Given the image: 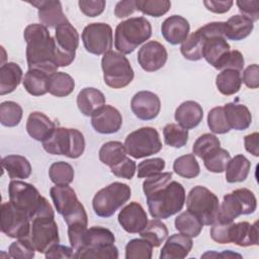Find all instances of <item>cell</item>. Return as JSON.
<instances>
[{
	"label": "cell",
	"mask_w": 259,
	"mask_h": 259,
	"mask_svg": "<svg viewBox=\"0 0 259 259\" xmlns=\"http://www.w3.org/2000/svg\"><path fill=\"white\" fill-rule=\"evenodd\" d=\"M23 37L26 41V61L28 69H35L53 75L58 72L56 61V41L48 27L32 23L25 27Z\"/></svg>",
	"instance_id": "1"
},
{
	"label": "cell",
	"mask_w": 259,
	"mask_h": 259,
	"mask_svg": "<svg viewBox=\"0 0 259 259\" xmlns=\"http://www.w3.org/2000/svg\"><path fill=\"white\" fill-rule=\"evenodd\" d=\"M147 197L149 212L153 219H168L178 213L185 203V189L178 181L152 191Z\"/></svg>",
	"instance_id": "2"
},
{
	"label": "cell",
	"mask_w": 259,
	"mask_h": 259,
	"mask_svg": "<svg viewBox=\"0 0 259 259\" xmlns=\"http://www.w3.org/2000/svg\"><path fill=\"white\" fill-rule=\"evenodd\" d=\"M9 201L17 208L27 213L30 221L41 215H54L55 212L47 200L41 196L38 190L30 183L11 180L8 186Z\"/></svg>",
	"instance_id": "3"
},
{
	"label": "cell",
	"mask_w": 259,
	"mask_h": 259,
	"mask_svg": "<svg viewBox=\"0 0 259 259\" xmlns=\"http://www.w3.org/2000/svg\"><path fill=\"white\" fill-rule=\"evenodd\" d=\"M152 35V25L143 16L131 17L119 22L115 28L114 47L122 55L132 54Z\"/></svg>",
	"instance_id": "4"
},
{
	"label": "cell",
	"mask_w": 259,
	"mask_h": 259,
	"mask_svg": "<svg viewBox=\"0 0 259 259\" xmlns=\"http://www.w3.org/2000/svg\"><path fill=\"white\" fill-rule=\"evenodd\" d=\"M42 148L52 155H63L77 159L84 153L85 139L83 134L76 128L58 126L42 142Z\"/></svg>",
	"instance_id": "5"
},
{
	"label": "cell",
	"mask_w": 259,
	"mask_h": 259,
	"mask_svg": "<svg viewBox=\"0 0 259 259\" xmlns=\"http://www.w3.org/2000/svg\"><path fill=\"white\" fill-rule=\"evenodd\" d=\"M104 83L110 88L119 89L132 83L135 77L130 61L122 54L108 51L101 59Z\"/></svg>",
	"instance_id": "6"
},
{
	"label": "cell",
	"mask_w": 259,
	"mask_h": 259,
	"mask_svg": "<svg viewBox=\"0 0 259 259\" xmlns=\"http://www.w3.org/2000/svg\"><path fill=\"white\" fill-rule=\"evenodd\" d=\"M132 196L131 187L121 182H113L98 190L92 200L94 212L100 218H109Z\"/></svg>",
	"instance_id": "7"
},
{
	"label": "cell",
	"mask_w": 259,
	"mask_h": 259,
	"mask_svg": "<svg viewBox=\"0 0 259 259\" xmlns=\"http://www.w3.org/2000/svg\"><path fill=\"white\" fill-rule=\"evenodd\" d=\"M187 210L192 212L202 225L211 226L220 211L219 197L204 186H194L186 198Z\"/></svg>",
	"instance_id": "8"
},
{
	"label": "cell",
	"mask_w": 259,
	"mask_h": 259,
	"mask_svg": "<svg viewBox=\"0 0 259 259\" xmlns=\"http://www.w3.org/2000/svg\"><path fill=\"white\" fill-rule=\"evenodd\" d=\"M257 208L255 194L248 188H239L224 196L218 220L232 223L242 214H251Z\"/></svg>",
	"instance_id": "9"
},
{
	"label": "cell",
	"mask_w": 259,
	"mask_h": 259,
	"mask_svg": "<svg viewBox=\"0 0 259 259\" xmlns=\"http://www.w3.org/2000/svg\"><path fill=\"white\" fill-rule=\"evenodd\" d=\"M124 147L131 157L142 159L159 153L162 149V142L156 128L144 126L126 136Z\"/></svg>",
	"instance_id": "10"
},
{
	"label": "cell",
	"mask_w": 259,
	"mask_h": 259,
	"mask_svg": "<svg viewBox=\"0 0 259 259\" xmlns=\"http://www.w3.org/2000/svg\"><path fill=\"white\" fill-rule=\"evenodd\" d=\"M55 29L56 61L59 67H67L75 60L76 50L79 46V34L68 19Z\"/></svg>",
	"instance_id": "11"
},
{
	"label": "cell",
	"mask_w": 259,
	"mask_h": 259,
	"mask_svg": "<svg viewBox=\"0 0 259 259\" xmlns=\"http://www.w3.org/2000/svg\"><path fill=\"white\" fill-rule=\"evenodd\" d=\"M1 231L14 239L28 238L31 221L26 212L17 208L11 201L3 202L0 210Z\"/></svg>",
	"instance_id": "12"
},
{
	"label": "cell",
	"mask_w": 259,
	"mask_h": 259,
	"mask_svg": "<svg viewBox=\"0 0 259 259\" xmlns=\"http://www.w3.org/2000/svg\"><path fill=\"white\" fill-rule=\"evenodd\" d=\"M35 250L46 253L51 247L60 243L59 229L54 215H41L31 221L30 234L28 236Z\"/></svg>",
	"instance_id": "13"
},
{
	"label": "cell",
	"mask_w": 259,
	"mask_h": 259,
	"mask_svg": "<svg viewBox=\"0 0 259 259\" xmlns=\"http://www.w3.org/2000/svg\"><path fill=\"white\" fill-rule=\"evenodd\" d=\"M81 37L85 50L92 55H104L112 48V28L107 23H89L84 27Z\"/></svg>",
	"instance_id": "14"
},
{
	"label": "cell",
	"mask_w": 259,
	"mask_h": 259,
	"mask_svg": "<svg viewBox=\"0 0 259 259\" xmlns=\"http://www.w3.org/2000/svg\"><path fill=\"white\" fill-rule=\"evenodd\" d=\"M137 58L143 70L155 72L164 67L168 59V54L162 44L156 40H150L139 50Z\"/></svg>",
	"instance_id": "15"
},
{
	"label": "cell",
	"mask_w": 259,
	"mask_h": 259,
	"mask_svg": "<svg viewBox=\"0 0 259 259\" xmlns=\"http://www.w3.org/2000/svg\"><path fill=\"white\" fill-rule=\"evenodd\" d=\"M133 113L141 120H152L161 110V101L157 94L151 91H139L131 100Z\"/></svg>",
	"instance_id": "16"
},
{
	"label": "cell",
	"mask_w": 259,
	"mask_h": 259,
	"mask_svg": "<svg viewBox=\"0 0 259 259\" xmlns=\"http://www.w3.org/2000/svg\"><path fill=\"white\" fill-rule=\"evenodd\" d=\"M117 221L125 232L137 234L147 226L148 215L139 202L132 201L121 208L117 215Z\"/></svg>",
	"instance_id": "17"
},
{
	"label": "cell",
	"mask_w": 259,
	"mask_h": 259,
	"mask_svg": "<svg viewBox=\"0 0 259 259\" xmlns=\"http://www.w3.org/2000/svg\"><path fill=\"white\" fill-rule=\"evenodd\" d=\"M91 125L102 135L115 134L122 125V116L115 107L105 104L91 116Z\"/></svg>",
	"instance_id": "18"
},
{
	"label": "cell",
	"mask_w": 259,
	"mask_h": 259,
	"mask_svg": "<svg viewBox=\"0 0 259 259\" xmlns=\"http://www.w3.org/2000/svg\"><path fill=\"white\" fill-rule=\"evenodd\" d=\"M190 25L186 18L181 15H171L167 17L161 25V33L170 45L182 44L189 34Z\"/></svg>",
	"instance_id": "19"
},
{
	"label": "cell",
	"mask_w": 259,
	"mask_h": 259,
	"mask_svg": "<svg viewBox=\"0 0 259 259\" xmlns=\"http://www.w3.org/2000/svg\"><path fill=\"white\" fill-rule=\"evenodd\" d=\"M37 8V16L42 25L50 28H56L68 18L63 12L62 4L60 1L40 0L29 2Z\"/></svg>",
	"instance_id": "20"
},
{
	"label": "cell",
	"mask_w": 259,
	"mask_h": 259,
	"mask_svg": "<svg viewBox=\"0 0 259 259\" xmlns=\"http://www.w3.org/2000/svg\"><path fill=\"white\" fill-rule=\"evenodd\" d=\"M52 200L57 211L66 218L81 204L75 190L68 185H56L50 189Z\"/></svg>",
	"instance_id": "21"
},
{
	"label": "cell",
	"mask_w": 259,
	"mask_h": 259,
	"mask_svg": "<svg viewBox=\"0 0 259 259\" xmlns=\"http://www.w3.org/2000/svg\"><path fill=\"white\" fill-rule=\"evenodd\" d=\"M230 243L240 247L257 246L259 244L258 222L251 225L248 222L233 223L230 228Z\"/></svg>",
	"instance_id": "22"
},
{
	"label": "cell",
	"mask_w": 259,
	"mask_h": 259,
	"mask_svg": "<svg viewBox=\"0 0 259 259\" xmlns=\"http://www.w3.org/2000/svg\"><path fill=\"white\" fill-rule=\"evenodd\" d=\"M177 124L185 130L196 127L203 118V109L199 103L193 100L182 102L174 114Z\"/></svg>",
	"instance_id": "23"
},
{
	"label": "cell",
	"mask_w": 259,
	"mask_h": 259,
	"mask_svg": "<svg viewBox=\"0 0 259 259\" xmlns=\"http://www.w3.org/2000/svg\"><path fill=\"white\" fill-rule=\"evenodd\" d=\"M193 247V242L190 237L182 234H173L170 236L163 246L160 258L161 259H182L188 256Z\"/></svg>",
	"instance_id": "24"
},
{
	"label": "cell",
	"mask_w": 259,
	"mask_h": 259,
	"mask_svg": "<svg viewBox=\"0 0 259 259\" xmlns=\"http://www.w3.org/2000/svg\"><path fill=\"white\" fill-rule=\"evenodd\" d=\"M230 51L231 47L225 36L207 37L203 46L202 58L214 69L219 70L221 63Z\"/></svg>",
	"instance_id": "25"
},
{
	"label": "cell",
	"mask_w": 259,
	"mask_h": 259,
	"mask_svg": "<svg viewBox=\"0 0 259 259\" xmlns=\"http://www.w3.org/2000/svg\"><path fill=\"white\" fill-rule=\"evenodd\" d=\"M56 128L49 116L40 111L29 113L26 121V132L35 141L44 142Z\"/></svg>",
	"instance_id": "26"
},
{
	"label": "cell",
	"mask_w": 259,
	"mask_h": 259,
	"mask_svg": "<svg viewBox=\"0 0 259 259\" xmlns=\"http://www.w3.org/2000/svg\"><path fill=\"white\" fill-rule=\"evenodd\" d=\"M105 105L104 94L93 87L83 88L77 95V106L85 116H92Z\"/></svg>",
	"instance_id": "27"
},
{
	"label": "cell",
	"mask_w": 259,
	"mask_h": 259,
	"mask_svg": "<svg viewBox=\"0 0 259 259\" xmlns=\"http://www.w3.org/2000/svg\"><path fill=\"white\" fill-rule=\"evenodd\" d=\"M223 107L225 117L230 128H234L236 131H245L251 125L252 115L246 105L236 102H229Z\"/></svg>",
	"instance_id": "28"
},
{
	"label": "cell",
	"mask_w": 259,
	"mask_h": 259,
	"mask_svg": "<svg viewBox=\"0 0 259 259\" xmlns=\"http://www.w3.org/2000/svg\"><path fill=\"white\" fill-rule=\"evenodd\" d=\"M254 28V22L248 17L237 14L231 16L225 22V37L231 40H242L247 37Z\"/></svg>",
	"instance_id": "29"
},
{
	"label": "cell",
	"mask_w": 259,
	"mask_h": 259,
	"mask_svg": "<svg viewBox=\"0 0 259 259\" xmlns=\"http://www.w3.org/2000/svg\"><path fill=\"white\" fill-rule=\"evenodd\" d=\"M207 37H210L203 27H199L192 32L181 45L180 52L182 56L189 61H198L202 59V50Z\"/></svg>",
	"instance_id": "30"
},
{
	"label": "cell",
	"mask_w": 259,
	"mask_h": 259,
	"mask_svg": "<svg viewBox=\"0 0 259 259\" xmlns=\"http://www.w3.org/2000/svg\"><path fill=\"white\" fill-rule=\"evenodd\" d=\"M114 242L115 237L110 230L103 227H91L87 229L84 237L83 247L77 252L108 246L114 244Z\"/></svg>",
	"instance_id": "31"
},
{
	"label": "cell",
	"mask_w": 259,
	"mask_h": 259,
	"mask_svg": "<svg viewBox=\"0 0 259 259\" xmlns=\"http://www.w3.org/2000/svg\"><path fill=\"white\" fill-rule=\"evenodd\" d=\"M1 165L12 180L26 179L31 174L29 161L21 155H8L4 157L1 161Z\"/></svg>",
	"instance_id": "32"
},
{
	"label": "cell",
	"mask_w": 259,
	"mask_h": 259,
	"mask_svg": "<svg viewBox=\"0 0 259 259\" xmlns=\"http://www.w3.org/2000/svg\"><path fill=\"white\" fill-rule=\"evenodd\" d=\"M22 79V70L18 64L9 62L3 64L0 68V95L13 92L20 84Z\"/></svg>",
	"instance_id": "33"
},
{
	"label": "cell",
	"mask_w": 259,
	"mask_h": 259,
	"mask_svg": "<svg viewBox=\"0 0 259 259\" xmlns=\"http://www.w3.org/2000/svg\"><path fill=\"white\" fill-rule=\"evenodd\" d=\"M51 75L46 72L28 69L22 80L24 89L32 96H41L49 92V81Z\"/></svg>",
	"instance_id": "34"
},
{
	"label": "cell",
	"mask_w": 259,
	"mask_h": 259,
	"mask_svg": "<svg viewBox=\"0 0 259 259\" xmlns=\"http://www.w3.org/2000/svg\"><path fill=\"white\" fill-rule=\"evenodd\" d=\"M251 168V162L244 155H236L227 164L226 180L229 183L243 182L249 175Z\"/></svg>",
	"instance_id": "35"
},
{
	"label": "cell",
	"mask_w": 259,
	"mask_h": 259,
	"mask_svg": "<svg viewBox=\"0 0 259 259\" xmlns=\"http://www.w3.org/2000/svg\"><path fill=\"white\" fill-rule=\"evenodd\" d=\"M215 85L223 95H233L241 89V73L232 69L223 70L215 78Z\"/></svg>",
	"instance_id": "36"
},
{
	"label": "cell",
	"mask_w": 259,
	"mask_h": 259,
	"mask_svg": "<svg viewBox=\"0 0 259 259\" xmlns=\"http://www.w3.org/2000/svg\"><path fill=\"white\" fill-rule=\"evenodd\" d=\"M99 160L107 165L112 167L117 163L121 162L126 157V150L122 143L117 141H110L104 143L99 150Z\"/></svg>",
	"instance_id": "37"
},
{
	"label": "cell",
	"mask_w": 259,
	"mask_h": 259,
	"mask_svg": "<svg viewBox=\"0 0 259 259\" xmlns=\"http://www.w3.org/2000/svg\"><path fill=\"white\" fill-rule=\"evenodd\" d=\"M175 229L182 235H185L190 238L197 237L202 228V223L189 210L181 212L176 217L174 221Z\"/></svg>",
	"instance_id": "38"
},
{
	"label": "cell",
	"mask_w": 259,
	"mask_h": 259,
	"mask_svg": "<svg viewBox=\"0 0 259 259\" xmlns=\"http://www.w3.org/2000/svg\"><path fill=\"white\" fill-rule=\"evenodd\" d=\"M75 88L74 79L67 73L56 72L51 75L49 81V93L57 97L70 95Z\"/></svg>",
	"instance_id": "39"
},
{
	"label": "cell",
	"mask_w": 259,
	"mask_h": 259,
	"mask_svg": "<svg viewBox=\"0 0 259 259\" xmlns=\"http://www.w3.org/2000/svg\"><path fill=\"white\" fill-rule=\"evenodd\" d=\"M140 236L149 241L153 247H159L167 239L168 229L163 222L154 219L148 222L145 229L140 232Z\"/></svg>",
	"instance_id": "40"
},
{
	"label": "cell",
	"mask_w": 259,
	"mask_h": 259,
	"mask_svg": "<svg viewBox=\"0 0 259 259\" xmlns=\"http://www.w3.org/2000/svg\"><path fill=\"white\" fill-rule=\"evenodd\" d=\"M174 172L187 179L195 178L199 175L200 167L193 154H187L178 157L173 163Z\"/></svg>",
	"instance_id": "41"
},
{
	"label": "cell",
	"mask_w": 259,
	"mask_h": 259,
	"mask_svg": "<svg viewBox=\"0 0 259 259\" xmlns=\"http://www.w3.org/2000/svg\"><path fill=\"white\" fill-rule=\"evenodd\" d=\"M230 159V153L221 147L212 150L202 158L205 168L212 173L224 172Z\"/></svg>",
	"instance_id": "42"
},
{
	"label": "cell",
	"mask_w": 259,
	"mask_h": 259,
	"mask_svg": "<svg viewBox=\"0 0 259 259\" xmlns=\"http://www.w3.org/2000/svg\"><path fill=\"white\" fill-rule=\"evenodd\" d=\"M22 107L14 101H4L0 104V122L7 127L19 124L22 118Z\"/></svg>",
	"instance_id": "43"
},
{
	"label": "cell",
	"mask_w": 259,
	"mask_h": 259,
	"mask_svg": "<svg viewBox=\"0 0 259 259\" xmlns=\"http://www.w3.org/2000/svg\"><path fill=\"white\" fill-rule=\"evenodd\" d=\"M49 177L56 185H69L74 180V169L67 162H55L49 169Z\"/></svg>",
	"instance_id": "44"
},
{
	"label": "cell",
	"mask_w": 259,
	"mask_h": 259,
	"mask_svg": "<svg viewBox=\"0 0 259 259\" xmlns=\"http://www.w3.org/2000/svg\"><path fill=\"white\" fill-rule=\"evenodd\" d=\"M165 144L173 148H182L188 142V130L177 123H168L163 128Z\"/></svg>",
	"instance_id": "45"
},
{
	"label": "cell",
	"mask_w": 259,
	"mask_h": 259,
	"mask_svg": "<svg viewBox=\"0 0 259 259\" xmlns=\"http://www.w3.org/2000/svg\"><path fill=\"white\" fill-rule=\"evenodd\" d=\"M152 254V244L143 238L133 239L125 246L126 259H151Z\"/></svg>",
	"instance_id": "46"
},
{
	"label": "cell",
	"mask_w": 259,
	"mask_h": 259,
	"mask_svg": "<svg viewBox=\"0 0 259 259\" xmlns=\"http://www.w3.org/2000/svg\"><path fill=\"white\" fill-rule=\"evenodd\" d=\"M171 7L168 0H136V8L146 15L160 17L166 14Z\"/></svg>",
	"instance_id": "47"
},
{
	"label": "cell",
	"mask_w": 259,
	"mask_h": 259,
	"mask_svg": "<svg viewBox=\"0 0 259 259\" xmlns=\"http://www.w3.org/2000/svg\"><path fill=\"white\" fill-rule=\"evenodd\" d=\"M207 125L213 134H227L231 131L226 117L223 106H217L209 110L207 114Z\"/></svg>",
	"instance_id": "48"
},
{
	"label": "cell",
	"mask_w": 259,
	"mask_h": 259,
	"mask_svg": "<svg viewBox=\"0 0 259 259\" xmlns=\"http://www.w3.org/2000/svg\"><path fill=\"white\" fill-rule=\"evenodd\" d=\"M221 142L219 138H217L212 134H203L194 142L192 146V152L194 156L202 159L205 155H207L212 150L220 148Z\"/></svg>",
	"instance_id": "49"
},
{
	"label": "cell",
	"mask_w": 259,
	"mask_h": 259,
	"mask_svg": "<svg viewBox=\"0 0 259 259\" xmlns=\"http://www.w3.org/2000/svg\"><path fill=\"white\" fill-rule=\"evenodd\" d=\"M9 257L17 259H31L34 257L35 248L29 238L17 239L9 246Z\"/></svg>",
	"instance_id": "50"
},
{
	"label": "cell",
	"mask_w": 259,
	"mask_h": 259,
	"mask_svg": "<svg viewBox=\"0 0 259 259\" xmlns=\"http://www.w3.org/2000/svg\"><path fill=\"white\" fill-rule=\"evenodd\" d=\"M76 258H89V259H116L118 258V250L114 244L92 249L86 250L76 253Z\"/></svg>",
	"instance_id": "51"
},
{
	"label": "cell",
	"mask_w": 259,
	"mask_h": 259,
	"mask_svg": "<svg viewBox=\"0 0 259 259\" xmlns=\"http://www.w3.org/2000/svg\"><path fill=\"white\" fill-rule=\"evenodd\" d=\"M165 168V161L162 158H151L142 161L138 165V177L148 178L162 172Z\"/></svg>",
	"instance_id": "52"
},
{
	"label": "cell",
	"mask_w": 259,
	"mask_h": 259,
	"mask_svg": "<svg viewBox=\"0 0 259 259\" xmlns=\"http://www.w3.org/2000/svg\"><path fill=\"white\" fill-rule=\"evenodd\" d=\"M172 179V173L171 172H160L158 174H155L153 176H150L146 178V180L143 182V191L145 193V196L151 193L152 191L168 184Z\"/></svg>",
	"instance_id": "53"
},
{
	"label": "cell",
	"mask_w": 259,
	"mask_h": 259,
	"mask_svg": "<svg viewBox=\"0 0 259 259\" xmlns=\"http://www.w3.org/2000/svg\"><path fill=\"white\" fill-rule=\"evenodd\" d=\"M234 222L227 223L220 220H217L210 228V237L211 239L220 244H229L230 243V228Z\"/></svg>",
	"instance_id": "54"
},
{
	"label": "cell",
	"mask_w": 259,
	"mask_h": 259,
	"mask_svg": "<svg viewBox=\"0 0 259 259\" xmlns=\"http://www.w3.org/2000/svg\"><path fill=\"white\" fill-rule=\"evenodd\" d=\"M137 170L136 162L127 157H125L121 162L117 163L116 165L110 167V171L113 175L119 178H124L131 180Z\"/></svg>",
	"instance_id": "55"
},
{
	"label": "cell",
	"mask_w": 259,
	"mask_h": 259,
	"mask_svg": "<svg viewBox=\"0 0 259 259\" xmlns=\"http://www.w3.org/2000/svg\"><path fill=\"white\" fill-rule=\"evenodd\" d=\"M244 65H245V59L242 53L237 50H233V51H230L228 55L225 57V59L223 60V62L219 67V70L223 71L226 69H232V70L241 72L244 68Z\"/></svg>",
	"instance_id": "56"
},
{
	"label": "cell",
	"mask_w": 259,
	"mask_h": 259,
	"mask_svg": "<svg viewBox=\"0 0 259 259\" xmlns=\"http://www.w3.org/2000/svg\"><path fill=\"white\" fill-rule=\"evenodd\" d=\"M78 5L83 14L88 17H96L104 11L106 2L104 0H80Z\"/></svg>",
	"instance_id": "57"
},
{
	"label": "cell",
	"mask_w": 259,
	"mask_h": 259,
	"mask_svg": "<svg viewBox=\"0 0 259 259\" xmlns=\"http://www.w3.org/2000/svg\"><path fill=\"white\" fill-rule=\"evenodd\" d=\"M236 4L242 15L248 17L253 22L259 19V1H236Z\"/></svg>",
	"instance_id": "58"
},
{
	"label": "cell",
	"mask_w": 259,
	"mask_h": 259,
	"mask_svg": "<svg viewBox=\"0 0 259 259\" xmlns=\"http://www.w3.org/2000/svg\"><path fill=\"white\" fill-rule=\"evenodd\" d=\"M45 256L47 259H57V258H76V251L71 247H67L64 245L56 244L53 247H51L46 253Z\"/></svg>",
	"instance_id": "59"
},
{
	"label": "cell",
	"mask_w": 259,
	"mask_h": 259,
	"mask_svg": "<svg viewBox=\"0 0 259 259\" xmlns=\"http://www.w3.org/2000/svg\"><path fill=\"white\" fill-rule=\"evenodd\" d=\"M242 82L251 89L259 87V67L257 64H252L245 69Z\"/></svg>",
	"instance_id": "60"
},
{
	"label": "cell",
	"mask_w": 259,
	"mask_h": 259,
	"mask_svg": "<svg viewBox=\"0 0 259 259\" xmlns=\"http://www.w3.org/2000/svg\"><path fill=\"white\" fill-rule=\"evenodd\" d=\"M136 10V0L119 1L114 7V15L117 18H124L132 15Z\"/></svg>",
	"instance_id": "61"
},
{
	"label": "cell",
	"mask_w": 259,
	"mask_h": 259,
	"mask_svg": "<svg viewBox=\"0 0 259 259\" xmlns=\"http://www.w3.org/2000/svg\"><path fill=\"white\" fill-rule=\"evenodd\" d=\"M234 2L232 0H225V1H214V0H205L203 1V5L205 8L213 13L222 14L228 12L231 7L233 6Z\"/></svg>",
	"instance_id": "62"
},
{
	"label": "cell",
	"mask_w": 259,
	"mask_h": 259,
	"mask_svg": "<svg viewBox=\"0 0 259 259\" xmlns=\"http://www.w3.org/2000/svg\"><path fill=\"white\" fill-rule=\"evenodd\" d=\"M258 142H259V134L258 133H253V134L247 135L244 138V144H245L246 151L255 157L259 156Z\"/></svg>",
	"instance_id": "63"
}]
</instances>
